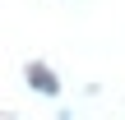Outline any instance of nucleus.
Segmentation results:
<instances>
[]
</instances>
